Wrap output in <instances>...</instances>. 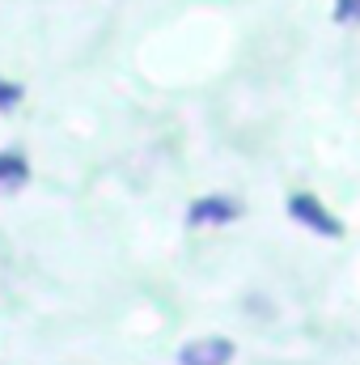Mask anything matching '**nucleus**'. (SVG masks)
Wrapping results in <instances>:
<instances>
[{
    "label": "nucleus",
    "mask_w": 360,
    "mask_h": 365,
    "mask_svg": "<svg viewBox=\"0 0 360 365\" xmlns=\"http://www.w3.org/2000/svg\"><path fill=\"white\" fill-rule=\"evenodd\" d=\"M30 179V162L17 149H0V191H17Z\"/></svg>",
    "instance_id": "20e7f679"
},
{
    "label": "nucleus",
    "mask_w": 360,
    "mask_h": 365,
    "mask_svg": "<svg viewBox=\"0 0 360 365\" xmlns=\"http://www.w3.org/2000/svg\"><path fill=\"white\" fill-rule=\"evenodd\" d=\"M238 217H242L238 200H225V195H208V200H195V204L186 208V221H191V225H229V221H238Z\"/></svg>",
    "instance_id": "7ed1b4c3"
},
{
    "label": "nucleus",
    "mask_w": 360,
    "mask_h": 365,
    "mask_svg": "<svg viewBox=\"0 0 360 365\" xmlns=\"http://www.w3.org/2000/svg\"><path fill=\"white\" fill-rule=\"evenodd\" d=\"M335 21H352V26H360V0H335Z\"/></svg>",
    "instance_id": "423d86ee"
},
{
    "label": "nucleus",
    "mask_w": 360,
    "mask_h": 365,
    "mask_svg": "<svg viewBox=\"0 0 360 365\" xmlns=\"http://www.w3.org/2000/svg\"><path fill=\"white\" fill-rule=\"evenodd\" d=\"M288 217H292L297 225H305V230L322 234V238H339V234H344V221H339V217H331V212H327V204H322L318 195H309V191H297V195L288 200Z\"/></svg>",
    "instance_id": "f257e3e1"
},
{
    "label": "nucleus",
    "mask_w": 360,
    "mask_h": 365,
    "mask_svg": "<svg viewBox=\"0 0 360 365\" xmlns=\"http://www.w3.org/2000/svg\"><path fill=\"white\" fill-rule=\"evenodd\" d=\"M233 361V344L225 336H203V340H191L182 344L179 365H229Z\"/></svg>",
    "instance_id": "f03ea898"
},
{
    "label": "nucleus",
    "mask_w": 360,
    "mask_h": 365,
    "mask_svg": "<svg viewBox=\"0 0 360 365\" xmlns=\"http://www.w3.org/2000/svg\"><path fill=\"white\" fill-rule=\"evenodd\" d=\"M17 102H21V86H17V81H4V77H0V110H13Z\"/></svg>",
    "instance_id": "39448f33"
}]
</instances>
